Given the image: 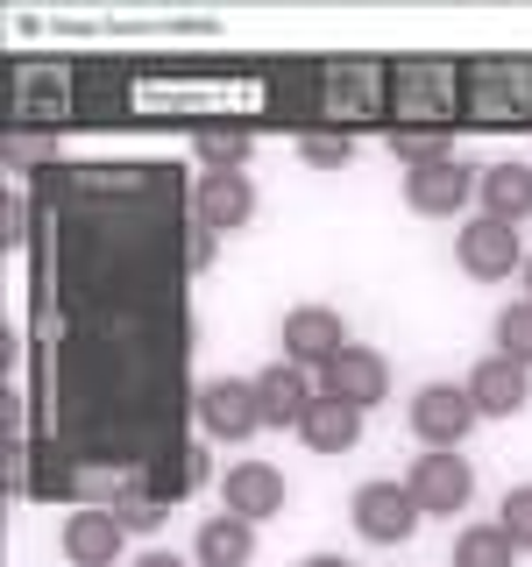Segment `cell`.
<instances>
[{"label": "cell", "mask_w": 532, "mask_h": 567, "mask_svg": "<svg viewBox=\"0 0 532 567\" xmlns=\"http://www.w3.org/2000/svg\"><path fill=\"white\" fill-rule=\"evenodd\" d=\"M525 256H532V248L519 241V227H511V220H490V213H475V220L454 235V262H461V270H469L475 284H504V277H519V270H525Z\"/></svg>", "instance_id": "1"}, {"label": "cell", "mask_w": 532, "mask_h": 567, "mask_svg": "<svg viewBox=\"0 0 532 567\" xmlns=\"http://www.w3.org/2000/svg\"><path fill=\"white\" fill-rule=\"evenodd\" d=\"M348 518H355V532H362L369 546H405L419 532L426 511L412 504V489H405V483H390V475H383V483H362V489L348 496Z\"/></svg>", "instance_id": "2"}, {"label": "cell", "mask_w": 532, "mask_h": 567, "mask_svg": "<svg viewBox=\"0 0 532 567\" xmlns=\"http://www.w3.org/2000/svg\"><path fill=\"white\" fill-rule=\"evenodd\" d=\"M405 489H412V504L426 511V518H454V511H469L475 496V468L448 447H426L412 461V475H405Z\"/></svg>", "instance_id": "3"}, {"label": "cell", "mask_w": 532, "mask_h": 567, "mask_svg": "<svg viewBox=\"0 0 532 567\" xmlns=\"http://www.w3.org/2000/svg\"><path fill=\"white\" fill-rule=\"evenodd\" d=\"M475 177L483 171H469L461 156H433V164H412L405 171V206L426 213V220H448V213H461L475 199Z\"/></svg>", "instance_id": "4"}, {"label": "cell", "mask_w": 532, "mask_h": 567, "mask_svg": "<svg viewBox=\"0 0 532 567\" xmlns=\"http://www.w3.org/2000/svg\"><path fill=\"white\" fill-rule=\"evenodd\" d=\"M483 419L475 412V398H469V383H419V398H412V433L426 440V447H461L469 440V425Z\"/></svg>", "instance_id": "5"}, {"label": "cell", "mask_w": 532, "mask_h": 567, "mask_svg": "<svg viewBox=\"0 0 532 567\" xmlns=\"http://www.w3.org/2000/svg\"><path fill=\"white\" fill-rule=\"evenodd\" d=\"M200 425L213 440H248L263 425V398H256V377H213L200 390Z\"/></svg>", "instance_id": "6"}, {"label": "cell", "mask_w": 532, "mask_h": 567, "mask_svg": "<svg viewBox=\"0 0 532 567\" xmlns=\"http://www.w3.org/2000/svg\"><path fill=\"white\" fill-rule=\"evenodd\" d=\"M341 348H348V327H341L334 306H291V312H284V362L327 369Z\"/></svg>", "instance_id": "7"}, {"label": "cell", "mask_w": 532, "mask_h": 567, "mask_svg": "<svg viewBox=\"0 0 532 567\" xmlns=\"http://www.w3.org/2000/svg\"><path fill=\"white\" fill-rule=\"evenodd\" d=\"M469 398L483 419H519L532 404V369H519L511 354H483V362L469 369Z\"/></svg>", "instance_id": "8"}, {"label": "cell", "mask_w": 532, "mask_h": 567, "mask_svg": "<svg viewBox=\"0 0 532 567\" xmlns=\"http://www.w3.org/2000/svg\"><path fill=\"white\" fill-rule=\"evenodd\" d=\"M319 377H327V398H341V404H355V412H369V404H383V390H390V362L377 348H341L334 354L327 369H319Z\"/></svg>", "instance_id": "9"}, {"label": "cell", "mask_w": 532, "mask_h": 567, "mask_svg": "<svg viewBox=\"0 0 532 567\" xmlns=\"http://www.w3.org/2000/svg\"><path fill=\"white\" fill-rule=\"evenodd\" d=\"M121 539H129V525L114 518V504H85L64 518V560L71 567H114Z\"/></svg>", "instance_id": "10"}, {"label": "cell", "mask_w": 532, "mask_h": 567, "mask_svg": "<svg viewBox=\"0 0 532 567\" xmlns=\"http://www.w3.org/2000/svg\"><path fill=\"white\" fill-rule=\"evenodd\" d=\"M221 504L235 511V518L263 525V518H277V511H284V475L270 468V461H235V468L221 475Z\"/></svg>", "instance_id": "11"}, {"label": "cell", "mask_w": 532, "mask_h": 567, "mask_svg": "<svg viewBox=\"0 0 532 567\" xmlns=\"http://www.w3.org/2000/svg\"><path fill=\"white\" fill-rule=\"evenodd\" d=\"M192 213H200V227H242L248 213H256V185H248V171H206L200 185H192Z\"/></svg>", "instance_id": "12"}, {"label": "cell", "mask_w": 532, "mask_h": 567, "mask_svg": "<svg viewBox=\"0 0 532 567\" xmlns=\"http://www.w3.org/2000/svg\"><path fill=\"white\" fill-rule=\"evenodd\" d=\"M256 398H263V425H291V433H298V419L313 412L319 390H313V377L298 362H270L256 377Z\"/></svg>", "instance_id": "13"}, {"label": "cell", "mask_w": 532, "mask_h": 567, "mask_svg": "<svg viewBox=\"0 0 532 567\" xmlns=\"http://www.w3.org/2000/svg\"><path fill=\"white\" fill-rule=\"evenodd\" d=\"M298 440H306L313 454H348L355 440H362V412H355V404H341V398H327V390H319V398H313V412L298 419Z\"/></svg>", "instance_id": "14"}, {"label": "cell", "mask_w": 532, "mask_h": 567, "mask_svg": "<svg viewBox=\"0 0 532 567\" xmlns=\"http://www.w3.org/2000/svg\"><path fill=\"white\" fill-rule=\"evenodd\" d=\"M475 199H483L490 220H532V164H490L475 177Z\"/></svg>", "instance_id": "15"}, {"label": "cell", "mask_w": 532, "mask_h": 567, "mask_svg": "<svg viewBox=\"0 0 532 567\" xmlns=\"http://www.w3.org/2000/svg\"><path fill=\"white\" fill-rule=\"evenodd\" d=\"M248 554H256V525L235 518V511L206 518L200 539H192V560H200V567H248Z\"/></svg>", "instance_id": "16"}, {"label": "cell", "mask_w": 532, "mask_h": 567, "mask_svg": "<svg viewBox=\"0 0 532 567\" xmlns=\"http://www.w3.org/2000/svg\"><path fill=\"white\" fill-rule=\"evenodd\" d=\"M519 560V546L504 539V525H469L454 539V567H511Z\"/></svg>", "instance_id": "17"}, {"label": "cell", "mask_w": 532, "mask_h": 567, "mask_svg": "<svg viewBox=\"0 0 532 567\" xmlns=\"http://www.w3.org/2000/svg\"><path fill=\"white\" fill-rule=\"evenodd\" d=\"M248 150H256V135H248V128H200V164L206 171H242Z\"/></svg>", "instance_id": "18"}, {"label": "cell", "mask_w": 532, "mask_h": 567, "mask_svg": "<svg viewBox=\"0 0 532 567\" xmlns=\"http://www.w3.org/2000/svg\"><path fill=\"white\" fill-rule=\"evenodd\" d=\"M497 354H511L519 369H532V298L497 312Z\"/></svg>", "instance_id": "19"}, {"label": "cell", "mask_w": 532, "mask_h": 567, "mask_svg": "<svg viewBox=\"0 0 532 567\" xmlns=\"http://www.w3.org/2000/svg\"><path fill=\"white\" fill-rule=\"evenodd\" d=\"M497 525H504V539L519 546V554H532V483L504 489V504H497Z\"/></svg>", "instance_id": "20"}, {"label": "cell", "mask_w": 532, "mask_h": 567, "mask_svg": "<svg viewBox=\"0 0 532 567\" xmlns=\"http://www.w3.org/2000/svg\"><path fill=\"white\" fill-rule=\"evenodd\" d=\"M114 518L129 525V532H156V525H164V504H156V496L142 489V483H129V489L114 496Z\"/></svg>", "instance_id": "21"}, {"label": "cell", "mask_w": 532, "mask_h": 567, "mask_svg": "<svg viewBox=\"0 0 532 567\" xmlns=\"http://www.w3.org/2000/svg\"><path fill=\"white\" fill-rule=\"evenodd\" d=\"M298 156H306V164H319V171H334V164H348V156H355V142L341 135V128H334V135H298Z\"/></svg>", "instance_id": "22"}, {"label": "cell", "mask_w": 532, "mask_h": 567, "mask_svg": "<svg viewBox=\"0 0 532 567\" xmlns=\"http://www.w3.org/2000/svg\"><path fill=\"white\" fill-rule=\"evenodd\" d=\"M135 567H185V560H177V554H164V546H150V554H142Z\"/></svg>", "instance_id": "23"}, {"label": "cell", "mask_w": 532, "mask_h": 567, "mask_svg": "<svg viewBox=\"0 0 532 567\" xmlns=\"http://www.w3.org/2000/svg\"><path fill=\"white\" fill-rule=\"evenodd\" d=\"M298 567H355V560H341V554H313V560H298Z\"/></svg>", "instance_id": "24"}, {"label": "cell", "mask_w": 532, "mask_h": 567, "mask_svg": "<svg viewBox=\"0 0 532 567\" xmlns=\"http://www.w3.org/2000/svg\"><path fill=\"white\" fill-rule=\"evenodd\" d=\"M519 277H525V298H532V256H525V270H519Z\"/></svg>", "instance_id": "25"}]
</instances>
